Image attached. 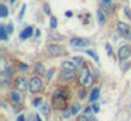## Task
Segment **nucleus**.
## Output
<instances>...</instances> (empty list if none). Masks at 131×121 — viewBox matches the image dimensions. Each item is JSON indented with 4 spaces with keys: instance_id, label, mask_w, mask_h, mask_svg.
<instances>
[{
    "instance_id": "nucleus-37",
    "label": "nucleus",
    "mask_w": 131,
    "mask_h": 121,
    "mask_svg": "<svg viewBox=\"0 0 131 121\" xmlns=\"http://www.w3.org/2000/svg\"><path fill=\"white\" fill-rule=\"evenodd\" d=\"M37 121H42V120H41V118H40V117H38V115H37Z\"/></svg>"
},
{
    "instance_id": "nucleus-14",
    "label": "nucleus",
    "mask_w": 131,
    "mask_h": 121,
    "mask_svg": "<svg viewBox=\"0 0 131 121\" xmlns=\"http://www.w3.org/2000/svg\"><path fill=\"white\" fill-rule=\"evenodd\" d=\"M7 16H9V10H7V7L4 4H2V6H0V17L6 18Z\"/></svg>"
},
{
    "instance_id": "nucleus-5",
    "label": "nucleus",
    "mask_w": 131,
    "mask_h": 121,
    "mask_svg": "<svg viewBox=\"0 0 131 121\" xmlns=\"http://www.w3.org/2000/svg\"><path fill=\"white\" fill-rule=\"evenodd\" d=\"M47 51H48V53L51 56H59L62 55V47L61 45H57V44H49L48 47H47Z\"/></svg>"
},
{
    "instance_id": "nucleus-20",
    "label": "nucleus",
    "mask_w": 131,
    "mask_h": 121,
    "mask_svg": "<svg viewBox=\"0 0 131 121\" xmlns=\"http://www.w3.org/2000/svg\"><path fill=\"white\" fill-rule=\"evenodd\" d=\"M72 61H73L75 63L78 65V66H82V65H83V59L80 58V56H75V58L72 59Z\"/></svg>"
},
{
    "instance_id": "nucleus-30",
    "label": "nucleus",
    "mask_w": 131,
    "mask_h": 121,
    "mask_svg": "<svg viewBox=\"0 0 131 121\" xmlns=\"http://www.w3.org/2000/svg\"><path fill=\"white\" fill-rule=\"evenodd\" d=\"M92 107H93V111H94V113H97V111H99V104H93Z\"/></svg>"
},
{
    "instance_id": "nucleus-27",
    "label": "nucleus",
    "mask_w": 131,
    "mask_h": 121,
    "mask_svg": "<svg viewBox=\"0 0 131 121\" xmlns=\"http://www.w3.org/2000/svg\"><path fill=\"white\" fill-rule=\"evenodd\" d=\"M86 96V92H85V89H80V92H79V97L80 98H83Z\"/></svg>"
},
{
    "instance_id": "nucleus-35",
    "label": "nucleus",
    "mask_w": 131,
    "mask_h": 121,
    "mask_svg": "<svg viewBox=\"0 0 131 121\" xmlns=\"http://www.w3.org/2000/svg\"><path fill=\"white\" fill-rule=\"evenodd\" d=\"M65 16H66V17H72V11H66Z\"/></svg>"
},
{
    "instance_id": "nucleus-9",
    "label": "nucleus",
    "mask_w": 131,
    "mask_h": 121,
    "mask_svg": "<svg viewBox=\"0 0 131 121\" xmlns=\"http://www.w3.org/2000/svg\"><path fill=\"white\" fill-rule=\"evenodd\" d=\"M31 35H32V27H27L24 31H21L20 38H21V39H27L28 37H31Z\"/></svg>"
},
{
    "instance_id": "nucleus-10",
    "label": "nucleus",
    "mask_w": 131,
    "mask_h": 121,
    "mask_svg": "<svg viewBox=\"0 0 131 121\" xmlns=\"http://www.w3.org/2000/svg\"><path fill=\"white\" fill-rule=\"evenodd\" d=\"M99 93H100V89H99V87H94V89L90 92V101L97 100V97H99Z\"/></svg>"
},
{
    "instance_id": "nucleus-29",
    "label": "nucleus",
    "mask_w": 131,
    "mask_h": 121,
    "mask_svg": "<svg viewBox=\"0 0 131 121\" xmlns=\"http://www.w3.org/2000/svg\"><path fill=\"white\" fill-rule=\"evenodd\" d=\"M24 11H26V6H23V8H21V11H20V16H18V18H23Z\"/></svg>"
},
{
    "instance_id": "nucleus-22",
    "label": "nucleus",
    "mask_w": 131,
    "mask_h": 121,
    "mask_svg": "<svg viewBox=\"0 0 131 121\" xmlns=\"http://www.w3.org/2000/svg\"><path fill=\"white\" fill-rule=\"evenodd\" d=\"M6 31H7L9 34H12L13 31H14V25H13L12 23H10V24H7V25H6Z\"/></svg>"
},
{
    "instance_id": "nucleus-36",
    "label": "nucleus",
    "mask_w": 131,
    "mask_h": 121,
    "mask_svg": "<svg viewBox=\"0 0 131 121\" xmlns=\"http://www.w3.org/2000/svg\"><path fill=\"white\" fill-rule=\"evenodd\" d=\"M104 3H111V0H103Z\"/></svg>"
},
{
    "instance_id": "nucleus-13",
    "label": "nucleus",
    "mask_w": 131,
    "mask_h": 121,
    "mask_svg": "<svg viewBox=\"0 0 131 121\" xmlns=\"http://www.w3.org/2000/svg\"><path fill=\"white\" fill-rule=\"evenodd\" d=\"M61 76H62L63 79H72L75 76V72H73V70H63Z\"/></svg>"
},
{
    "instance_id": "nucleus-4",
    "label": "nucleus",
    "mask_w": 131,
    "mask_h": 121,
    "mask_svg": "<svg viewBox=\"0 0 131 121\" xmlns=\"http://www.w3.org/2000/svg\"><path fill=\"white\" fill-rule=\"evenodd\" d=\"M69 44L75 48H80V47H88V45L90 44V41L86 39V38H78V37H75V38H72L71 41H69Z\"/></svg>"
},
{
    "instance_id": "nucleus-34",
    "label": "nucleus",
    "mask_w": 131,
    "mask_h": 121,
    "mask_svg": "<svg viewBox=\"0 0 131 121\" xmlns=\"http://www.w3.org/2000/svg\"><path fill=\"white\" fill-rule=\"evenodd\" d=\"M20 69H24V70H26V69H28V66H27V65H23V63H21V65H20Z\"/></svg>"
},
{
    "instance_id": "nucleus-8",
    "label": "nucleus",
    "mask_w": 131,
    "mask_h": 121,
    "mask_svg": "<svg viewBox=\"0 0 131 121\" xmlns=\"http://www.w3.org/2000/svg\"><path fill=\"white\" fill-rule=\"evenodd\" d=\"M76 68H78V65L75 63L73 61H63L62 62V69L63 70H76Z\"/></svg>"
},
{
    "instance_id": "nucleus-7",
    "label": "nucleus",
    "mask_w": 131,
    "mask_h": 121,
    "mask_svg": "<svg viewBox=\"0 0 131 121\" xmlns=\"http://www.w3.org/2000/svg\"><path fill=\"white\" fill-rule=\"evenodd\" d=\"M130 55H131L130 45H123V47H120V49H118V59L120 61H125Z\"/></svg>"
},
{
    "instance_id": "nucleus-15",
    "label": "nucleus",
    "mask_w": 131,
    "mask_h": 121,
    "mask_svg": "<svg viewBox=\"0 0 131 121\" xmlns=\"http://www.w3.org/2000/svg\"><path fill=\"white\" fill-rule=\"evenodd\" d=\"M10 97H12V100L14 101V103H18V101L21 100V96L18 94V92H12L10 93Z\"/></svg>"
},
{
    "instance_id": "nucleus-25",
    "label": "nucleus",
    "mask_w": 131,
    "mask_h": 121,
    "mask_svg": "<svg viewBox=\"0 0 131 121\" xmlns=\"http://www.w3.org/2000/svg\"><path fill=\"white\" fill-rule=\"evenodd\" d=\"M44 11H45L47 14H51V8H49V6H48V4L44 6Z\"/></svg>"
},
{
    "instance_id": "nucleus-11",
    "label": "nucleus",
    "mask_w": 131,
    "mask_h": 121,
    "mask_svg": "<svg viewBox=\"0 0 131 121\" xmlns=\"http://www.w3.org/2000/svg\"><path fill=\"white\" fill-rule=\"evenodd\" d=\"M97 20H99V24H104V21H106L104 11H103L102 8H99V10H97Z\"/></svg>"
},
{
    "instance_id": "nucleus-26",
    "label": "nucleus",
    "mask_w": 131,
    "mask_h": 121,
    "mask_svg": "<svg viewBox=\"0 0 131 121\" xmlns=\"http://www.w3.org/2000/svg\"><path fill=\"white\" fill-rule=\"evenodd\" d=\"M106 49H107V53H108V56H111V55H113V52H111V47H110V45H106Z\"/></svg>"
},
{
    "instance_id": "nucleus-32",
    "label": "nucleus",
    "mask_w": 131,
    "mask_h": 121,
    "mask_svg": "<svg viewBox=\"0 0 131 121\" xmlns=\"http://www.w3.org/2000/svg\"><path fill=\"white\" fill-rule=\"evenodd\" d=\"M17 121H26V117H24L23 114H21V115H18V117H17Z\"/></svg>"
},
{
    "instance_id": "nucleus-3",
    "label": "nucleus",
    "mask_w": 131,
    "mask_h": 121,
    "mask_svg": "<svg viewBox=\"0 0 131 121\" xmlns=\"http://www.w3.org/2000/svg\"><path fill=\"white\" fill-rule=\"evenodd\" d=\"M41 89H42V80H41L40 78H32L31 80H30V92L31 93H38L41 92Z\"/></svg>"
},
{
    "instance_id": "nucleus-12",
    "label": "nucleus",
    "mask_w": 131,
    "mask_h": 121,
    "mask_svg": "<svg viewBox=\"0 0 131 121\" xmlns=\"http://www.w3.org/2000/svg\"><path fill=\"white\" fill-rule=\"evenodd\" d=\"M102 8L106 11V13H111V11L114 10V6L111 4V3H103V4H102Z\"/></svg>"
},
{
    "instance_id": "nucleus-28",
    "label": "nucleus",
    "mask_w": 131,
    "mask_h": 121,
    "mask_svg": "<svg viewBox=\"0 0 131 121\" xmlns=\"http://www.w3.org/2000/svg\"><path fill=\"white\" fill-rule=\"evenodd\" d=\"M92 111H93V107H90V106H89V107H86V110H85V114L88 115L89 113H92Z\"/></svg>"
},
{
    "instance_id": "nucleus-16",
    "label": "nucleus",
    "mask_w": 131,
    "mask_h": 121,
    "mask_svg": "<svg viewBox=\"0 0 131 121\" xmlns=\"http://www.w3.org/2000/svg\"><path fill=\"white\" fill-rule=\"evenodd\" d=\"M0 37L3 41L7 39V31H6V25H0Z\"/></svg>"
},
{
    "instance_id": "nucleus-21",
    "label": "nucleus",
    "mask_w": 131,
    "mask_h": 121,
    "mask_svg": "<svg viewBox=\"0 0 131 121\" xmlns=\"http://www.w3.org/2000/svg\"><path fill=\"white\" fill-rule=\"evenodd\" d=\"M49 25H51V28H57L58 21H57V18H55V17H51V20H49Z\"/></svg>"
},
{
    "instance_id": "nucleus-1",
    "label": "nucleus",
    "mask_w": 131,
    "mask_h": 121,
    "mask_svg": "<svg viewBox=\"0 0 131 121\" xmlns=\"http://www.w3.org/2000/svg\"><path fill=\"white\" fill-rule=\"evenodd\" d=\"M79 82H80V84H82L83 87L92 84L93 78H92V75H90V72H89L88 68H82V69L79 70Z\"/></svg>"
},
{
    "instance_id": "nucleus-33",
    "label": "nucleus",
    "mask_w": 131,
    "mask_h": 121,
    "mask_svg": "<svg viewBox=\"0 0 131 121\" xmlns=\"http://www.w3.org/2000/svg\"><path fill=\"white\" fill-rule=\"evenodd\" d=\"M41 110H42V113H48V111H49V108H48V106H47V104H45V106H44Z\"/></svg>"
},
{
    "instance_id": "nucleus-6",
    "label": "nucleus",
    "mask_w": 131,
    "mask_h": 121,
    "mask_svg": "<svg viewBox=\"0 0 131 121\" xmlns=\"http://www.w3.org/2000/svg\"><path fill=\"white\" fill-rule=\"evenodd\" d=\"M14 84H16V87H17V90H20V92H26L27 89H30V82H27L26 78L16 79Z\"/></svg>"
},
{
    "instance_id": "nucleus-18",
    "label": "nucleus",
    "mask_w": 131,
    "mask_h": 121,
    "mask_svg": "<svg viewBox=\"0 0 131 121\" xmlns=\"http://www.w3.org/2000/svg\"><path fill=\"white\" fill-rule=\"evenodd\" d=\"M86 53H88L89 56H92V58H93L96 62H99V56H97V53L94 52L93 49H86Z\"/></svg>"
},
{
    "instance_id": "nucleus-17",
    "label": "nucleus",
    "mask_w": 131,
    "mask_h": 121,
    "mask_svg": "<svg viewBox=\"0 0 131 121\" xmlns=\"http://www.w3.org/2000/svg\"><path fill=\"white\" fill-rule=\"evenodd\" d=\"M79 111H80V104L79 103L72 104V107H71V113H72V114H78Z\"/></svg>"
},
{
    "instance_id": "nucleus-23",
    "label": "nucleus",
    "mask_w": 131,
    "mask_h": 121,
    "mask_svg": "<svg viewBox=\"0 0 131 121\" xmlns=\"http://www.w3.org/2000/svg\"><path fill=\"white\" fill-rule=\"evenodd\" d=\"M78 121H89V117L86 114H83V115H79V118H78Z\"/></svg>"
},
{
    "instance_id": "nucleus-2",
    "label": "nucleus",
    "mask_w": 131,
    "mask_h": 121,
    "mask_svg": "<svg viewBox=\"0 0 131 121\" xmlns=\"http://www.w3.org/2000/svg\"><path fill=\"white\" fill-rule=\"evenodd\" d=\"M117 28H118L120 34L124 37L125 39H131V27L124 21H118L117 23Z\"/></svg>"
},
{
    "instance_id": "nucleus-19",
    "label": "nucleus",
    "mask_w": 131,
    "mask_h": 121,
    "mask_svg": "<svg viewBox=\"0 0 131 121\" xmlns=\"http://www.w3.org/2000/svg\"><path fill=\"white\" fill-rule=\"evenodd\" d=\"M35 70H37V73H40V75H45V69L42 68V65H35Z\"/></svg>"
},
{
    "instance_id": "nucleus-24",
    "label": "nucleus",
    "mask_w": 131,
    "mask_h": 121,
    "mask_svg": "<svg viewBox=\"0 0 131 121\" xmlns=\"http://www.w3.org/2000/svg\"><path fill=\"white\" fill-rule=\"evenodd\" d=\"M124 13L127 14V17H128V18L131 20V11H130V8H128L127 6H125V7H124Z\"/></svg>"
},
{
    "instance_id": "nucleus-31",
    "label": "nucleus",
    "mask_w": 131,
    "mask_h": 121,
    "mask_svg": "<svg viewBox=\"0 0 131 121\" xmlns=\"http://www.w3.org/2000/svg\"><path fill=\"white\" fill-rule=\"evenodd\" d=\"M41 104V98H34V106H38Z\"/></svg>"
},
{
    "instance_id": "nucleus-38",
    "label": "nucleus",
    "mask_w": 131,
    "mask_h": 121,
    "mask_svg": "<svg viewBox=\"0 0 131 121\" xmlns=\"http://www.w3.org/2000/svg\"><path fill=\"white\" fill-rule=\"evenodd\" d=\"M10 2H16V0H10Z\"/></svg>"
}]
</instances>
